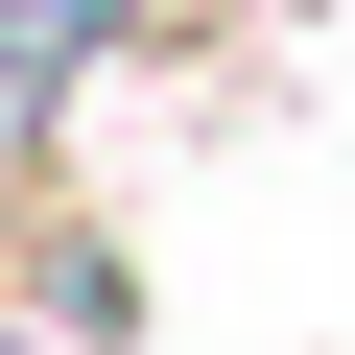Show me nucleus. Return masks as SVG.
Listing matches in <instances>:
<instances>
[{
  "mask_svg": "<svg viewBox=\"0 0 355 355\" xmlns=\"http://www.w3.org/2000/svg\"><path fill=\"white\" fill-rule=\"evenodd\" d=\"M0 355H48V331H24V308H0Z\"/></svg>",
  "mask_w": 355,
  "mask_h": 355,
  "instance_id": "f257e3e1",
  "label": "nucleus"
}]
</instances>
